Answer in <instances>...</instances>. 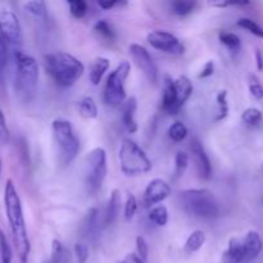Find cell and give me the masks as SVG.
Instances as JSON below:
<instances>
[{
  "label": "cell",
  "mask_w": 263,
  "mask_h": 263,
  "mask_svg": "<svg viewBox=\"0 0 263 263\" xmlns=\"http://www.w3.org/2000/svg\"><path fill=\"white\" fill-rule=\"evenodd\" d=\"M149 220L157 226H164L168 222V211L164 205H158L154 207L149 213Z\"/></svg>",
  "instance_id": "cell-27"
},
{
  "label": "cell",
  "mask_w": 263,
  "mask_h": 263,
  "mask_svg": "<svg viewBox=\"0 0 263 263\" xmlns=\"http://www.w3.org/2000/svg\"><path fill=\"white\" fill-rule=\"evenodd\" d=\"M146 40L151 44L152 48L157 49V50L164 51V53L170 54H184L185 46L179 39L175 35H172L168 31H162V30H156L152 31L148 36H146Z\"/></svg>",
  "instance_id": "cell-10"
},
{
  "label": "cell",
  "mask_w": 263,
  "mask_h": 263,
  "mask_svg": "<svg viewBox=\"0 0 263 263\" xmlns=\"http://www.w3.org/2000/svg\"><path fill=\"white\" fill-rule=\"evenodd\" d=\"M107 152L95 148L85 158V184L89 194L94 195L102 187L107 176Z\"/></svg>",
  "instance_id": "cell-7"
},
{
  "label": "cell",
  "mask_w": 263,
  "mask_h": 263,
  "mask_svg": "<svg viewBox=\"0 0 263 263\" xmlns=\"http://www.w3.org/2000/svg\"><path fill=\"white\" fill-rule=\"evenodd\" d=\"M256 62L258 71H263V55L261 50H256Z\"/></svg>",
  "instance_id": "cell-46"
},
{
  "label": "cell",
  "mask_w": 263,
  "mask_h": 263,
  "mask_svg": "<svg viewBox=\"0 0 263 263\" xmlns=\"http://www.w3.org/2000/svg\"><path fill=\"white\" fill-rule=\"evenodd\" d=\"M217 103L220 107V113L217 116V120L221 121L223 118L228 117L229 115V105H228V91L226 90H221L217 94Z\"/></svg>",
  "instance_id": "cell-36"
},
{
  "label": "cell",
  "mask_w": 263,
  "mask_h": 263,
  "mask_svg": "<svg viewBox=\"0 0 263 263\" xmlns=\"http://www.w3.org/2000/svg\"><path fill=\"white\" fill-rule=\"evenodd\" d=\"M175 87H176L177 95V107L181 109L185 103L187 102L193 94V84L186 76H180L175 80Z\"/></svg>",
  "instance_id": "cell-20"
},
{
  "label": "cell",
  "mask_w": 263,
  "mask_h": 263,
  "mask_svg": "<svg viewBox=\"0 0 263 263\" xmlns=\"http://www.w3.org/2000/svg\"><path fill=\"white\" fill-rule=\"evenodd\" d=\"M162 107L170 115H177L180 108L177 107V95L174 80L170 76L164 77V89L162 97Z\"/></svg>",
  "instance_id": "cell-14"
},
{
  "label": "cell",
  "mask_w": 263,
  "mask_h": 263,
  "mask_svg": "<svg viewBox=\"0 0 263 263\" xmlns=\"http://www.w3.org/2000/svg\"><path fill=\"white\" fill-rule=\"evenodd\" d=\"M45 68L61 87H69L84 74L85 66L80 59L64 51L45 55Z\"/></svg>",
  "instance_id": "cell-2"
},
{
  "label": "cell",
  "mask_w": 263,
  "mask_h": 263,
  "mask_svg": "<svg viewBox=\"0 0 263 263\" xmlns=\"http://www.w3.org/2000/svg\"><path fill=\"white\" fill-rule=\"evenodd\" d=\"M68 8L71 14L77 20L84 18L87 13V4L84 0H71L68 2Z\"/></svg>",
  "instance_id": "cell-34"
},
{
  "label": "cell",
  "mask_w": 263,
  "mask_h": 263,
  "mask_svg": "<svg viewBox=\"0 0 263 263\" xmlns=\"http://www.w3.org/2000/svg\"><path fill=\"white\" fill-rule=\"evenodd\" d=\"M205 243V234L202 230H195L193 231L189 235V238L186 239V243H185V252L187 253H195V252L199 251L203 247V244Z\"/></svg>",
  "instance_id": "cell-23"
},
{
  "label": "cell",
  "mask_w": 263,
  "mask_h": 263,
  "mask_svg": "<svg viewBox=\"0 0 263 263\" xmlns=\"http://www.w3.org/2000/svg\"><path fill=\"white\" fill-rule=\"evenodd\" d=\"M213 72H215V63L212 61H208L200 71L199 79H207V77L212 76Z\"/></svg>",
  "instance_id": "cell-42"
},
{
  "label": "cell",
  "mask_w": 263,
  "mask_h": 263,
  "mask_svg": "<svg viewBox=\"0 0 263 263\" xmlns=\"http://www.w3.org/2000/svg\"><path fill=\"white\" fill-rule=\"evenodd\" d=\"M7 55H8V46L3 40L2 35H0V68L5 66L7 63Z\"/></svg>",
  "instance_id": "cell-43"
},
{
  "label": "cell",
  "mask_w": 263,
  "mask_h": 263,
  "mask_svg": "<svg viewBox=\"0 0 263 263\" xmlns=\"http://www.w3.org/2000/svg\"><path fill=\"white\" fill-rule=\"evenodd\" d=\"M118 4V2H99L98 3V5H99L100 8H102V9H104V10H108V9H112L113 7H116V5Z\"/></svg>",
  "instance_id": "cell-45"
},
{
  "label": "cell",
  "mask_w": 263,
  "mask_h": 263,
  "mask_svg": "<svg viewBox=\"0 0 263 263\" xmlns=\"http://www.w3.org/2000/svg\"><path fill=\"white\" fill-rule=\"evenodd\" d=\"M2 171H3V163H2V159H0V177H2Z\"/></svg>",
  "instance_id": "cell-47"
},
{
  "label": "cell",
  "mask_w": 263,
  "mask_h": 263,
  "mask_svg": "<svg viewBox=\"0 0 263 263\" xmlns=\"http://www.w3.org/2000/svg\"><path fill=\"white\" fill-rule=\"evenodd\" d=\"M122 263H144V261H141L140 258L138 257V254L131 253L126 256V258L123 259Z\"/></svg>",
  "instance_id": "cell-44"
},
{
  "label": "cell",
  "mask_w": 263,
  "mask_h": 263,
  "mask_svg": "<svg viewBox=\"0 0 263 263\" xmlns=\"http://www.w3.org/2000/svg\"><path fill=\"white\" fill-rule=\"evenodd\" d=\"M138 109V100L135 97H131L126 100L122 108V125L127 133L135 134L138 131V123L135 120V112Z\"/></svg>",
  "instance_id": "cell-18"
},
{
  "label": "cell",
  "mask_w": 263,
  "mask_h": 263,
  "mask_svg": "<svg viewBox=\"0 0 263 263\" xmlns=\"http://www.w3.org/2000/svg\"><path fill=\"white\" fill-rule=\"evenodd\" d=\"M238 26L239 27L244 28V30L249 31V32L253 33L257 37L263 39V28L258 25V23L254 22L253 20H251V18H240V20L238 21Z\"/></svg>",
  "instance_id": "cell-30"
},
{
  "label": "cell",
  "mask_w": 263,
  "mask_h": 263,
  "mask_svg": "<svg viewBox=\"0 0 263 263\" xmlns=\"http://www.w3.org/2000/svg\"><path fill=\"white\" fill-rule=\"evenodd\" d=\"M0 258H2V263H12L13 258L12 248L8 243L7 236L2 230H0Z\"/></svg>",
  "instance_id": "cell-31"
},
{
  "label": "cell",
  "mask_w": 263,
  "mask_h": 263,
  "mask_svg": "<svg viewBox=\"0 0 263 263\" xmlns=\"http://www.w3.org/2000/svg\"><path fill=\"white\" fill-rule=\"evenodd\" d=\"M74 257L77 263H85L89 258V248L82 243H76L74 246Z\"/></svg>",
  "instance_id": "cell-40"
},
{
  "label": "cell",
  "mask_w": 263,
  "mask_h": 263,
  "mask_svg": "<svg viewBox=\"0 0 263 263\" xmlns=\"http://www.w3.org/2000/svg\"><path fill=\"white\" fill-rule=\"evenodd\" d=\"M4 204L15 251L20 257L21 263H27L31 252V243L28 239L27 228H26L25 216H23L22 202L12 180H8L5 184Z\"/></svg>",
  "instance_id": "cell-1"
},
{
  "label": "cell",
  "mask_w": 263,
  "mask_h": 263,
  "mask_svg": "<svg viewBox=\"0 0 263 263\" xmlns=\"http://www.w3.org/2000/svg\"><path fill=\"white\" fill-rule=\"evenodd\" d=\"M128 50H130V55L133 57L136 66L143 71L146 79L152 84H156L157 79H158V69H157L156 63L152 59L149 51L143 45H139V44H131Z\"/></svg>",
  "instance_id": "cell-11"
},
{
  "label": "cell",
  "mask_w": 263,
  "mask_h": 263,
  "mask_svg": "<svg viewBox=\"0 0 263 263\" xmlns=\"http://www.w3.org/2000/svg\"><path fill=\"white\" fill-rule=\"evenodd\" d=\"M109 66L110 63L108 58H104V57H98V58H95L94 61H92L91 67H90V82H91L92 85H95V86L99 85L103 76H104V73L108 71V68H109Z\"/></svg>",
  "instance_id": "cell-21"
},
{
  "label": "cell",
  "mask_w": 263,
  "mask_h": 263,
  "mask_svg": "<svg viewBox=\"0 0 263 263\" xmlns=\"http://www.w3.org/2000/svg\"><path fill=\"white\" fill-rule=\"evenodd\" d=\"M136 211H138V200H136L135 195L128 194L127 199L125 203V218L126 221L133 220V217L135 216Z\"/></svg>",
  "instance_id": "cell-37"
},
{
  "label": "cell",
  "mask_w": 263,
  "mask_h": 263,
  "mask_svg": "<svg viewBox=\"0 0 263 263\" xmlns=\"http://www.w3.org/2000/svg\"><path fill=\"white\" fill-rule=\"evenodd\" d=\"M79 112L80 115L87 120H94L98 117V107L95 100L91 97L82 98L79 102Z\"/></svg>",
  "instance_id": "cell-22"
},
{
  "label": "cell",
  "mask_w": 263,
  "mask_h": 263,
  "mask_svg": "<svg viewBox=\"0 0 263 263\" xmlns=\"http://www.w3.org/2000/svg\"><path fill=\"white\" fill-rule=\"evenodd\" d=\"M23 7H25L26 12H27L28 14L37 18V20L45 21L46 18H48V8H46L45 2H41V0H33V2L25 3Z\"/></svg>",
  "instance_id": "cell-25"
},
{
  "label": "cell",
  "mask_w": 263,
  "mask_h": 263,
  "mask_svg": "<svg viewBox=\"0 0 263 263\" xmlns=\"http://www.w3.org/2000/svg\"><path fill=\"white\" fill-rule=\"evenodd\" d=\"M243 239L244 249H246L247 262H251L259 256L263 248V241L257 231H249Z\"/></svg>",
  "instance_id": "cell-17"
},
{
  "label": "cell",
  "mask_w": 263,
  "mask_h": 263,
  "mask_svg": "<svg viewBox=\"0 0 263 263\" xmlns=\"http://www.w3.org/2000/svg\"><path fill=\"white\" fill-rule=\"evenodd\" d=\"M54 140L59 149V161L67 166L74 161L80 151V139L74 134L73 126L64 118H57L51 123Z\"/></svg>",
  "instance_id": "cell-5"
},
{
  "label": "cell",
  "mask_w": 263,
  "mask_h": 263,
  "mask_svg": "<svg viewBox=\"0 0 263 263\" xmlns=\"http://www.w3.org/2000/svg\"><path fill=\"white\" fill-rule=\"evenodd\" d=\"M0 35L7 46L17 48L22 41V28L14 12L9 9L0 10Z\"/></svg>",
  "instance_id": "cell-9"
},
{
  "label": "cell",
  "mask_w": 263,
  "mask_h": 263,
  "mask_svg": "<svg viewBox=\"0 0 263 263\" xmlns=\"http://www.w3.org/2000/svg\"><path fill=\"white\" fill-rule=\"evenodd\" d=\"M121 170L127 176H138L146 174L152 170V162L145 154V152L131 139H125L121 144L120 152Z\"/></svg>",
  "instance_id": "cell-6"
},
{
  "label": "cell",
  "mask_w": 263,
  "mask_h": 263,
  "mask_svg": "<svg viewBox=\"0 0 263 263\" xmlns=\"http://www.w3.org/2000/svg\"><path fill=\"white\" fill-rule=\"evenodd\" d=\"M94 30L95 32L99 33L103 39L109 41H115L116 40V32L113 30L112 25H110L108 21L105 20H100L98 21L97 23L94 25Z\"/></svg>",
  "instance_id": "cell-28"
},
{
  "label": "cell",
  "mask_w": 263,
  "mask_h": 263,
  "mask_svg": "<svg viewBox=\"0 0 263 263\" xmlns=\"http://www.w3.org/2000/svg\"><path fill=\"white\" fill-rule=\"evenodd\" d=\"M189 134V130H187L186 125L181 121H176V122L172 123L168 128V136L172 141L175 143H180V141L185 140Z\"/></svg>",
  "instance_id": "cell-26"
},
{
  "label": "cell",
  "mask_w": 263,
  "mask_h": 263,
  "mask_svg": "<svg viewBox=\"0 0 263 263\" xmlns=\"http://www.w3.org/2000/svg\"><path fill=\"white\" fill-rule=\"evenodd\" d=\"M218 39H220L221 44L225 45L231 53H238L241 48V41L240 37H239L236 33L234 32H229V31H221L218 33Z\"/></svg>",
  "instance_id": "cell-24"
},
{
  "label": "cell",
  "mask_w": 263,
  "mask_h": 263,
  "mask_svg": "<svg viewBox=\"0 0 263 263\" xmlns=\"http://www.w3.org/2000/svg\"><path fill=\"white\" fill-rule=\"evenodd\" d=\"M8 139H9V130H8L4 115H3L2 109H0V144H5Z\"/></svg>",
  "instance_id": "cell-41"
},
{
  "label": "cell",
  "mask_w": 263,
  "mask_h": 263,
  "mask_svg": "<svg viewBox=\"0 0 263 263\" xmlns=\"http://www.w3.org/2000/svg\"><path fill=\"white\" fill-rule=\"evenodd\" d=\"M121 205H122V198H121L120 190L115 189L110 193L109 200H108L107 208H105L104 217H103V226L107 228L115 223V221L117 220V217L120 216Z\"/></svg>",
  "instance_id": "cell-15"
},
{
  "label": "cell",
  "mask_w": 263,
  "mask_h": 263,
  "mask_svg": "<svg viewBox=\"0 0 263 263\" xmlns=\"http://www.w3.org/2000/svg\"><path fill=\"white\" fill-rule=\"evenodd\" d=\"M195 5H197L195 2H174L171 9L176 15H186L194 10Z\"/></svg>",
  "instance_id": "cell-35"
},
{
  "label": "cell",
  "mask_w": 263,
  "mask_h": 263,
  "mask_svg": "<svg viewBox=\"0 0 263 263\" xmlns=\"http://www.w3.org/2000/svg\"><path fill=\"white\" fill-rule=\"evenodd\" d=\"M262 112L257 108H248L241 115V120L248 126H258L262 122Z\"/></svg>",
  "instance_id": "cell-29"
},
{
  "label": "cell",
  "mask_w": 263,
  "mask_h": 263,
  "mask_svg": "<svg viewBox=\"0 0 263 263\" xmlns=\"http://www.w3.org/2000/svg\"><path fill=\"white\" fill-rule=\"evenodd\" d=\"M171 194V186L162 179H154L146 186L144 193V202L146 205H156L162 203Z\"/></svg>",
  "instance_id": "cell-13"
},
{
  "label": "cell",
  "mask_w": 263,
  "mask_h": 263,
  "mask_svg": "<svg viewBox=\"0 0 263 263\" xmlns=\"http://www.w3.org/2000/svg\"><path fill=\"white\" fill-rule=\"evenodd\" d=\"M189 166V156L184 152H177L175 157V175L176 177H181Z\"/></svg>",
  "instance_id": "cell-32"
},
{
  "label": "cell",
  "mask_w": 263,
  "mask_h": 263,
  "mask_svg": "<svg viewBox=\"0 0 263 263\" xmlns=\"http://www.w3.org/2000/svg\"><path fill=\"white\" fill-rule=\"evenodd\" d=\"M190 152H192V158L200 179L210 180L212 176V164L199 139H193L190 144Z\"/></svg>",
  "instance_id": "cell-12"
},
{
  "label": "cell",
  "mask_w": 263,
  "mask_h": 263,
  "mask_svg": "<svg viewBox=\"0 0 263 263\" xmlns=\"http://www.w3.org/2000/svg\"><path fill=\"white\" fill-rule=\"evenodd\" d=\"M81 231L85 238H97L100 231L99 211H98V208H92V210L89 211V213H87L84 220Z\"/></svg>",
  "instance_id": "cell-19"
},
{
  "label": "cell",
  "mask_w": 263,
  "mask_h": 263,
  "mask_svg": "<svg viewBox=\"0 0 263 263\" xmlns=\"http://www.w3.org/2000/svg\"><path fill=\"white\" fill-rule=\"evenodd\" d=\"M136 251H138V257L141 261L145 262L146 259H148L149 247L143 236H138V238H136Z\"/></svg>",
  "instance_id": "cell-38"
},
{
  "label": "cell",
  "mask_w": 263,
  "mask_h": 263,
  "mask_svg": "<svg viewBox=\"0 0 263 263\" xmlns=\"http://www.w3.org/2000/svg\"><path fill=\"white\" fill-rule=\"evenodd\" d=\"M185 211L199 220H213L220 215L217 198L208 189H189L181 193Z\"/></svg>",
  "instance_id": "cell-4"
},
{
  "label": "cell",
  "mask_w": 263,
  "mask_h": 263,
  "mask_svg": "<svg viewBox=\"0 0 263 263\" xmlns=\"http://www.w3.org/2000/svg\"><path fill=\"white\" fill-rule=\"evenodd\" d=\"M131 66L127 61H123L110 72L108 76L104 87V102L105 104L117 107L122 104L126 99L125 82L130 73Z\"/></svg>",
  "instance_id": "cell-8"
},
{
  "label": "cell",
  "mask_w": 263,
  "mask_h": 263,
  "mask_svg": "<svg viewBox=\"0 0 263 263\" xmlns=\"http://www.w3.org/2000/svg\"><path fill=\"white\" fill-rule=\"evenodd\" d=\"M249 91H251L252 97H253L254 99H263V86L261 85V82H259L254 76H252L251 80H249Z\"/></svg>",
  "instance_id": "cell-39"
},
{
  "label": "cell",
  "mask_w": 263,
  "mask_h": 263,
  "mask_svg": "<svg viewBox=\"0 0 263 263\" xmlns=\"http://www.w3.org/2000/svg\"><path fill=\"white\" fill-rule=\"evenodd\" d=\"M64 261H66V249L58 239H54L53 243H51L50 263H64Z\"/></svg>",
  "instance_id": "cell-33"
},
{
  "label": "cell",
  "mask_w": 263,
  "mask_h": 263,
  "mask_svg": "<svg viewBox=\"0 0 263 263\" xmlns=\"http://www.w3.org/2000/svg\"><path fill=\"white\" fill-rule=\"evenodd\" d=\"M15 91L25 102H30L36 94L39 82V66L33 57L14 50Z\"/></svg>",
  "instance_id": "cell-3"
},
{
  "label": "cell",
  "mask_w": 263,
  "mask_h": 263,
  "mask_svg": "<svg viewBox=\"0 0 263 263\" xmlns=\"http://www.w3.org/2000/svg\"><path fill=\"white\" fill-rule=\"evenodd\" d=\"M223 263H248L243 239L233 238L229 241L228 249L223 253Z\"/></svg>",
  "instance_id": "cell-16"
}]
</instances>
